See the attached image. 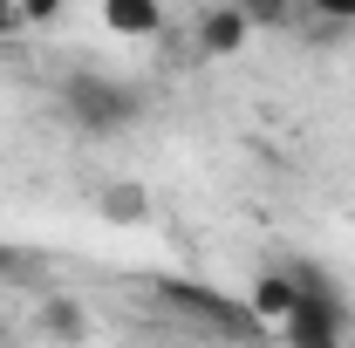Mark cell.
<instances>
[{
    "mask_svg": "<svg viewBox=\"0 0 355 348\" xmlns=\"http://www.w3.org/2000/svg\"><path fill=\"white\" fill-rule=\"evenodd\" d=\"M253 314L266 328H280L287 348H342L349 335V307L314 266H273L253 287Z\"/></svg>",
    "mask_w": 355,
    "mask_h": 348,
    "instance_id": "6da1fadb",
    "label": "cell"
},
{
    "mask_svg": "<svg viewBox=\"0 0 355 348\" xmlns=\"http://www.w3.org/2000/svg\"><path fill=\"white\" fill-rule=\"evenodd\" d=\"M103 28L123 35V42H144V35L164 28V7L157 0H103Z\"/></svg>",
    "mask_w": 355,
    "mask_h": 348,
    "instance_id": "7a4b0ae2",
    "label": "cell"
},
{
    "mask_svg": "<svg viewBox=\"0 0 355 348\" xmlns=\"http://www.w3.org/2000/svg\"><path fill=\"white\" fill-rule=\"evenodd\" d=\"M69 110H76L83 123H123V116H130V96L110 89V82H76L69 89Z\"/></svg>",
    "mask_w": 355,
    "mask_h": 348,
    "instance_id": "3957f363",
    "label": "cell"
},
{
    "mask_svg": "<svg viewBox=\"0 0 355 348\" xmlns=\"http://www.w3.org/2000/svg\"><path fill=\"white\" fill-rule=\"evenodd\" d=\"M239 35H246V21H239V14H212V21H205V48H232Z\"/></svg>",
    "mask_w": 355,
    "mask_h": 348,
    "instance_id": "277c9868",
    "label": "cell"
},
{
    "mask_svg": "<svg viewBox=\"0 0 355 348\" xmlns=\"http://www.w3.org/2000/svg\"><path fill=\"white\" fill-rule=\"evenodd\" d=\"M308 14H321V21H355V0H301Z\"/></svg>",
    "mask_w": 355,
    "mask_h": 348,
    "instance_id": "5b68a950",
    "label": "cell"
},
{
    "mask_svg": "<svg viewBox=\"0 0 355 348\" xmlns=\"http://www.w3.org/2000/svg\"><path fill=\"white\" fill-rule=\"evenodd\" d=\"M14 21H21V0H0V35H7Z\"/></svg>",
    "mask_w": 355,
    "mask_h": 348,
    "instance_id": "8992f818",
    "label": "cell"
}]
</instances>
